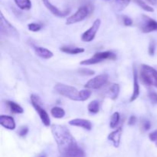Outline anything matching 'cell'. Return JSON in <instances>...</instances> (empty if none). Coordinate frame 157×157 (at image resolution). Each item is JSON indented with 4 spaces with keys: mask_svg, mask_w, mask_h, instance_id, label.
<instances>
[{
    "mask_svg": "<svg viewBox=\"0 0 157 157\" xmlns=\"http://www.w3.org/2000/svg\"><path fill=\"white\" fill-rule=\"evenodd\" d=\"M52 135L62 157H84V152L78 146L76 140L65 126L53 124L51 126Z\"/></svg>",
    "mask_w": 157,
    "mask_h": 157,
    "instance_id": "cell-1",
    "label": "cell"
},
{
    "mask_svg": "<svg viewBox=\"0 0 157 157\" xmlns=\"http://www.w3.org/2000/svg\"><path fill=\"white\" fill-rule=\"evenodd\" d=\"M54 89H55V92L66 98H68L74 101H82L80 91H78L76 88L73 87V86H67V85L62 84V83H58V84L55 85Z\"/></svg>",
    "mask_w": 157,
    "mask_h": 157,
    "instance_id": "cell-2",
    "label": "cell"
},
{
    "mask_svg": "<svg viewBox=\"0 0 157 157\" xmlns=\"http://www.w3.org/2000/svg\"><path fill=\"white\" fill-rule=\"evenodd\" d=\"M140 78L144 84L147 86H154L157 88V69L148 65H142Z\"/></svg>",
    "mask_w": 157,
    "mask_h": 157,
    "instance_id": "cell-3",
    "label": "cell"
},
{
    "mask_svg": "<svg viewBox=\"0 0 157 157\" xmlns=\"http://www.w3.org/2000/svg\"><path fill=\"white\" fill-rule=\"evenodd\" d=\"M116 58L117 55H115L113 52H110V51H107V52H100L95 53L91 58L81 61L80 64L84 65V66L94 65L97 64V63L105 61V60L107 59L114 60Z\"/></svg>",
    "mask_w": 157,
    "mask_h": 157,
    "instance_id": "cell-4",
    "label": "cell"
},
{
    "mask_svg": "<svg viewBox=\"0 0 157 157\" xmlns=\"http://www.w3.org/2000/svg\"><path fill=\"white\" fill-rule=\"evenodd\" d=\"M31 103L33 107L35 108V111L38 112L41 122L45 126H49L51 124V119L48 112L42 108V106L40 104V99L38 95L32 94L31 95Z\"/></svg>",
    "mask_w": 157,
    "mask_h": 157,
    "instance_id": "cell-5",
    "label": "cell"
},
{
    "mask_svg": "<svg viewBox=\"0 0 157 157\" xmlns=\"http://www.w3.org/2000/svg\"><path fill=\"white\" fill-rule=\"evenodd\" d=\"M0 32L2 35L12 37H18L19 33L15 27L6 19L2 12L0 13Z\"/></svg>",
    "mask_w": 157,
    "mask_h": 157,
    "instance_id": "cell-6",
    "label": "cell"
},
{
    "mask_svg": "<svg viewBox=\"0 0 157 157\" xmlns=\"http://www.w3.org/2000/svg\"><path fill=\"white\" fill-rule=\"evenodd\" d=\"M138 25L140 30L145 33H149L157 30V22L147 15H143L140 17Z\"/></svg>",
    "mask_w": 157,
    "mask_h": 157,
    "instance_id": "cell-7",
    "label": "cell"
},
{
    "mask_svg": "<svg viewBox=\"0 0 157 157\" xmlns=\"http://www.w3.org/2000/svg\"><path fill=\"white\" fill-rule=\"evenodd\" d=\"M90 12V8L87 6H81V7H80L78 9V11L74 15L67 18V21H66V24L71 25L83 21V20L87 18Z\"/></svg>",
    "mask_w": 157,
    "mask_h": 157,
    "instance_id": "cell-8",
    "label": "cell"
},
{
    "mask_svg": "<svg viewBox=\"0 0 157 157\" xmlns=\"http://www.w3.org/2000/svg\"><path fill=\"white\" fill-rule=\"evenodd\" d=\"M109 76L107 74H101V75H97L94 78L89 80L85 84V88L90 89H98L104 86L108 81Z\"/></svg>",
    "mask_w": 157,
    "mask_h": 157,
    "instance_id": "cell-9",
    "label": "cell"
},
{
    "mask_svg": "<svg viewBox=\"0 0 157 157\" xmlns=\"http://www.w3.org/2000/svg\"><path fill=\"white\" fill-rule=\"evenodd\" d=\"M101 21L99 18L95 20V21L94 22L91 27L89 29H87L86 32H84V33L82 34V35H81V40H82L83 42H90L92 40H94V38H95V35H96L97 32L99 30L100 26H101Z\"/></svg>",
    "mask_w": 157,
    "mask_h": 157,
    "instance_id": "cell-10",
    "label": "cell"
},
{
    "mask_svg": "<svg viewBox=\"0 0 157 157\" xmlns=\"http://www.w3.org/2000/svg\"><path fill=\"white\" fill-rule=\"evenodd\" d=\"M43 4L44 5L46 8L53 14L54 15L57 17H59V18H64L66 17L69 13H70V9H66L64 11L60 10L59 9L56 7V6H54L53 4H52V2H50V0H42Z\"/></svg>",
    "mask_w": 157,
    "mask_h": 157,
    "instance_id": "cell-11",
    "label": "cell"
},
{
    "mask_svg": "<svg viewBox=\"0 0 157 157\" xmlns=\"http://www.w3.org/2000/svg\"><path fill=\"white\" fill-rule=\"evenodd\" d=\"M68 123L71 126H78L86 130H90L92 129V124L90 120L84 119H75L69 121Z\"/></svg>",
    "mask_w": 157,
    "mask_h": 157,
    "instance_id": "cell-12",
    "label": "cell"
},
{
    "mask_svg": "<svg viewBox=\"0 0 157 157\" xmlns=\"http://www.w3.org/2000/svg\"><path fill=\"white\" fill-rule=\"evenodd\" d=\"M140 95V85L139 81H138V74L136 69L133 67V94H132L131 97H130V102H133L138 98Z\"/></svg>",
    "mask_w": 157,
    "mask_h": 157,
    "instance_id": "cell-13",
    "label": "cell"
},
{
    "mask_svg": "<svg viewBox=\"0 0 157 157\" xmlns=\"http://www.w3.org/2000/svg\"><path fill=\"white\" fill-rule=\"evenodd\" d=\"M122 132H123L122 128L120 127L118 128L117 129L113 131V132H110V133L108 135V136H107L108 139L113 143L114 147L116 148L119 147L120 143H121V135H122Z\"/></svg>",
    "mask_w": 157,
    "mask_h": 157,
    "instance_id": "cell-14",
    "label": "cell"
},
{
    "mask_svg": "<svg viewBox=\"0 0 157 157\" xmlns=\"http://www.w3.org/2000/svg\"><path fill=\"white\" fill-rule=\"evenodd\" d=\"M0 124L7 129L13 130L15 129V123L14 119L9 115H0Z\"/></svg>",
    "mask_w": 157,
    "mask_h": 157,
    "instance_id": "cell-15",
    "label": "cell"
},
{
    "mask_svg": "<svg viewBox=\"0 0 157 157\" xmlns=\"http://www.w3.org/2000/svg\"><path fill=\"white\" fill-rule=\"evenodd\" d=\"M120 93V86L116 83H113L110 84V87L107 89V96L108 98L111 99H116L118 97Z\"/></svg>",
    "mask_w": 157,
    "mask_h": 157,
    "instance_id": "cell-16",
    "label": "cell"
},
{
    "mask_svg": "<svg viewBox=\"0 0 157 157\" xmlns=\"http://www.w3.org/2000/svg\"><path fill=\"white\" fill-rule=\"evenodd\" d=\"M35 53L38 55L41 58H44V59H49V58H52L54 55L53 52L52 51L48 50V49H45V48L43 47H38V46H36L35 47Z\"/></svg>",
    "mask_w": 157,
    "mask_h": 157,
    "instance_id": "cell-17",
    "label": "cell"
},
{
    "mask_svg": "<svg viewBox=\"0 0 157 157\" xmlns=\"http://www.w3.org/2000/svg\"><path fill=\"white\" fill-rule=\"evenodd\" d=\"M60 50L65 53L71 54V55H77V54L82 53L84 52V49L83 48L78 47H70V46H64L60 49Z\"/></svg>",
    "mask_w": 157,
    "mask_h": 157,
    "instance_id": "cell-18",
    "label": "cell"
},
{
    "mask_svg": "<svg viewBox=\"0 0 157 157\" xmlns=\"http://www.w3.org/2000/svg\"><path fill=\"white\" fill-rule=\"evenodd\" d=\"M15 2L17 6L22 10H29L32 8L30 0H15Z\"/></svg>",
    "mask_w": 157,
    "mask_h": 157,
    "instance_id": "cell-19",
    "label": "cell"
},
{
    "mask_svg": "<svg viewBox=\"0 0 157 157\" xmlns=\"http://www.w3.org/2000/svg\"><path fill=\"white\" fill-rule=\"evenodd\" d=\"M7 105L9 106V109L13 113H17V114H21L23 112V109L17 103H14L12 101H8L7 102Z\"/></svg>",
    "mask_w": 157,
    "mask_h": 157,
    "instance_id": "cell-20",
    "label": "cell"
},
{
    "mask_svg": "<svg viewBox=\"0 0 157 157\" xmlns=\"http://www.w3.org/2000/svg\"><path fill=\"white\" fill-rule=\"evenodd\" d=\"M51 114L53 117L56 119H61L65 115V112L62 108L60 107H53L51 109Z\"/></svg>",
    "mask_w": 157,
    "mask_h": 157,
    "instance_id": "cell-21",
    "label": "cell"
},
{
    "mask_svg": "<svg viewBox=\"0 0 157 157\" xmlns=\"http://www.w3.org/2000/svg\"><path fill=\"white\" fill-rule=\"evenodd\" d=\"M87 109L90 113H98L100 110V103L98 100H94L90 102L87 106Z\"/></svg>",
    "mask_w": 157,
    "mask_h": 157,
    "instance_id": "cell-22",
    "label": "cell"
},
{
    "mask_svg": "<svg viewBox=\"0 0 157 157\" xmlns=\"http://www.w3.org/2000/svg\"><path fill=\"white\" fill-rule=\"evenodd\" d=\"M120 122V113L116 112L112 115L111 119L110 122V128H115L118 125Z\"/></svg>",
    "mask_w": 157,
    "mask_h": 157,
    "instance_id": "cell-23",
    "label": "cell"
},
{
    "mask_svg": "<svg viewBox=\"0 0 157 157\" xmlns=\"http://www.w3.org/2000/svg\"><path fill=\"white\" fill-rule=\"evenodd\" d=\"M135 2L140 6V7L142 8L144 10L147 11V12H153L154 11L153 8H152L151 6H150L149 5H147L145 2H144L143 0H134Z\"/></svg>",
    "mask_w": 157,
    "mask_h": 157,
    "instance_id": "cell-24",
    "label": "cell"
},
{
    "mask_svg": "<svg viewBox=\"0 0 157 157\" xmlns=\"http://www.w3.org/2000/svg\"><path fill=\"white\" fill-rule=\"evenodd\" d=\"M28 28L32 32H38L42 28V26L41 24H39V23L32 22L28 25Z\"/></svg>",
    "mask_w": 157,
    "mask_h": 157,
    "instance_id": "cell-25",
    "label": "cell"
},
{
    "mask_svg": "<svg viewBox=\"0 0 157 157\" xmlns=\"http://www.w3.org/2000/svg\"><path fill=\"white\" fill-rule=\"evenodd\" d=\"M80 93H81L82 101H85L90 98V95H91V91H90L89 89H83V90L80 91Z\"/></svg>",
    "mask_w": 157,
    "mask_h": 157,
    "instance_id": "cell-26",
    "label": "cell"
},
{
    "mask_svg": "<svg viewBox=\"0 0 157 157\" xmlns=\"http://www.w3.org/2000/svg\"><path fill=\"white\" fill-rule=\"evenodd\" d=\"M116 2H117L118 6L120 8L119 10H122V9H124L128 6L130 0H116Z\"/></svg>",
    "mask_w": 157,
    "mask_h": 157,
    "instance_id": "cell-27",
    "label": "cell"
},
{
    "mask_svg": "<svg viewBox=\"0 0 157 157\" xmlns=\"http://www.w3.org/2000/svg\"><path fill=\"white\" fill-rule=\"evenodd\" d=\"M121 18H122L123 24H124V26H130L133 25V20H132V18H130L129 16H127V15H122Z\"/></svg>",
    "mask_w": 157,
    "mask_h": 157,
    "instance_id": "cell-28",
    "label": "cell"
},
{
    "mask_svg": "<svg viewBox=\"0 0 157 157\" xmlns=\"http://www.w3.org/2000/svg\"><path fill=\"white\" fill-rule=\"evenodd\" d=\"M149 98H150V101L153 104H156L157 103V93L153 92V91H150L149 92Z\"/></svg>",
    "mask_w": 157,
    "mask_h": 157,
    "instance_id": "cell-29",
    "label": "cell"
},
{
    "mask_svg": "<svg viewBox=\"0 0 157 157\" xmlns=\"http://www.w3.org/2000/svg\"><path fill=\"white\" fill-rule=\"evenodd\" d=\"M79 72L81 74H82V75H91L94 74V71L89 69H85V68H83V69H80Z\"/></svg>",
    "mask_w": 157,
    "mask_h": 157,
    "instance_id": "cell-30",
    "label": "cell"
},
{
    "mask_svg": "<svg viewBox=\"0 0 157 157\" xmlns=\"http://www.w3.org/2000/svg\"><path fill=\"white\" fill-rule=\"evenodd\" d=\"M155 49H156V43H155L154 42H151L150 43V46H149V54H150V55H154Z\"/></svg>",
    "mask_w": 157,
    "mask_h": 157,
    "instance_id": "cell-31",
    "label": "cell"
},
{
    "mask_svg": "<svg viewBox=\"0 0 157 157\" xmlns=\"http://www.w3.org/2000/svg\"><path fill=\"white\" fill-rule=\"evenodd\" d=\"M28 132H29V128L26 127V126H24V127H21L19 129V131H18V135L20 136H25L28 133Z\"/></svg>",
    "mask_w": 157,
    "mask_h": 157,
    "instance_id": "cell-32",
    "label": "cell"
},
{
    "mask_svg": "<svg viewBox=\"0 0 157 157\" xmlns=\"http://www.w3.org/2000/svg\"><path fill=\"white\" fill-rule=\"evenodd\" d=\"M149 138L152 142H156L157 143V130H155L154 132H151L149 135Z\"/></svg>",
    "mask_w": 157,
    "mask_h": 157,
    "instance_id": "cell-33",
    "label": "cell"
},
{
    "mask_svg": "<svg viewBox=\"0 0 157 157\" xmlns=\"http://www.w3.org/2000/svg\"><path fill=\"white\" fill-rule=\"evenodd\" d=\"M150 127H151V123H150V121L146 120V121L143 123V128H144V130H149Z\"/></svg>",
    "mask_w": 157,
    "mask_h": 157,
    "instance_id": "cell-34",
    "label": "cell"
},
{
    "mask_svg": "<svg viewBox=\"0 0 157 157\" xmlns=\"http://www.w3.org/2000/svg\"><path fill=\"white\" fill-rule=\"evenodd\" d=\"M136 117H135V115H131V116L130 117V119H129V125L130 126H133V125H135V123H136Z\"/></svg>",
    "mask_w": 157,
    "mask_h": 157,
    "instance_id": "cell-35",
    "label": "cell"
},
{
    "mask_svg": "<svg viewBox=\"0 0 157 157\" xmlns=\"http://www.w3.org/2000/svg\"><path fill=\"white\" fill-rule=\"evenodd\" d=\"M147 2H149L150 4L153 5V6H156L157 5V0H146Z\"/></svg>",
    "mask_w": 157,
    "mask_h": 157,
    "instance_id": "cell-36",
    "label": "cell"
},
{
    "mask_svg": "<svg viewBox=\"0 0 157 157\" xmlns=\"http://www.w3.org/2000/svg\"><path fill=\"white\" fill-rule=\"evenodd\" d=\"M38 157H46V155H45V154H41V155H39Z\"/></svg>",
    "mask_w": 157,
    "mask_h": 157,
    "instance_id": "cell-37",
    "label": "cell"
},
{
    "mask_svg": "<svg viewBox=\"0 0 157 157\" xmlns=\"http://www.w3.org/2000/svg\"><path fill=\"white\" fill-rule=\"evenodd\" d=\"M156 145H157V143H156Z\"/></svg>",
    "mask_w": 157,
    "mask_h": 157,
    "instance_id": "cell-38",
    "label": "cell"
}]
</instances>
